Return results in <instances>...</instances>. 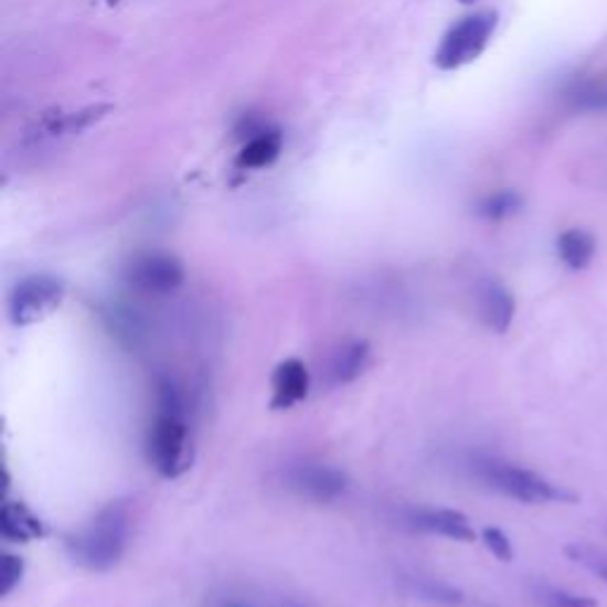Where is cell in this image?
Masks as SVG:
<instances>
[{"label":"cell","instance_id":"1","mask_svg":"<svg viewBox=\"0 0 607 607\" xmlns=\"http://www.w3.org/2000/svg\"><path fill=\"white\" fill-rule=\"evenodd\" d=\"M148 460L164 479H179L193 468L195 460L183 392L164 375L155 380V420L148 433Z\"/></svg>","mask_w":607,"mask_h":607},{"label":"cell","instance_id":"2","mask_svg":"<svg viewBox=\"0 0 607 607\" xmlns=\"http://www.w3.org/2000/svg\"><path fill=\"white\" fill-rule=\"evenodd\" d=\"M131 539V508L126 501H111L86 524L65 536L70 561L86 572L115 569L126 555Z\"/></svg>","mask_w":607,"mask_h":607},{"label":"cell","instance_id":"3","mask_svg":"<svg viewBox=\"0 0 607 607\" xmlns=\"http://www.w3.org/2000/svg\"><path fill=\"white\" fill-rule=\"evenodd\" d=\"M477 477L482 482L503 493L508 499H515L526 505H539V503H577L579 493L572 491L563 484H555L543 475L515 466V462L499 460V458H482L477 460Z\"/></svg>","mask_w":607,"mask_h":607},{"label":"cell","instance_id":"4","mask_svg":"<svg viewBox=\"0 0 607 607\" xmlns=\"http://www.w3.org/2000/svg\"><path fill=\"white\" fill-rule=\"evenodd\" d=\"M67 295L65 280L51 274H34L22 278L8 297V318L14 328L34 326L57 311Z\"/></svg>","mask_w":607,"mask_h":607},{"label":"cell","instance_id":"5","mask_svg":"<svg viewBox=\"0 0 607 607\" xmlns=\"http://www.w3.org/2000/svg\"><path fill=\"white\" fill-rule=\"evenodd\" d=\"M493 29H497V12H475L454 24L435 55L437 67L451 72L470 65L489 45Z\"/></svg>","mask_w":607,"mask_h":607},{"label":"cell","instance_id":"6","mask_svg":"<svg viewBox=\"0 0 607 607\" xmlns=\"http://www.w3.org/2000/svg\"><path fill=\"white\" fill-rule=\"evenodd\" d=\"M124 283L140 295H171L185 283V266L167 252H146L124 266Z\"/></svg>","mask_w":607,"mask_h":607},{"label":"cell","instance_id":"7","mask_svg":"<svg viewBox=\"0 0 607 607\" xmlns=\"http://www.w3.org/2000/svg\"><path fill=\"white\" fill-rule=\"evenodd\" d=\"M285 482L301 499L313 503H332L342 499L349 489V477L332 466L323 462H299L285 475Z\"/></svg>","mask_w":607,"mask_h":607},{"label":"cell","instance_id":"8","mask_svg":"<svg viewBox=\"0 0 607 607\" xmlns=\"http://www.w3.org/2000/svg\"><path fill=\"white\" fill-rule=\"evenodd\" d=\"M408 524L425 534H437L458 543H475L477 532L470 518L454 508H415L408 513Z\"/></svg>","mask_w":607,"mask_h":607},{"label":"cell","instance_id":"9","mask_svg":"<svg viewBox=\"0 0 607 607\" xmlns=\"http://www.w3.org/2000/svg\"><path fill=\"white\" fill-rule=\"evenodd\" d=\"M311 390V373L307 363L297 356L285 359L276 365L274 375H270V408L274 411H290L303 398L309 396Z\"/></svg>","mask_w":607,"mask_h":607},{"label":"cell","instance_id":"10","mask_svg":"<svg viewBox=\"0 0 607 607\" xmlns=\"http://www.w3.org/2000/svg\"><path fill=\"white\" fill-rule=\"evenodd\" d=\"M515 297L508 287L497 280V278H487L479 283L477 287V311L482 323L497 334H505L515 321Z\"/></svg>","mask_w":607,"mask_h":607},{"label":"cell","instance_id":"11","mask_svg":"<svg viewBox=\"0 0 607 607\" xmlns=\"http://www.w3.org/2000/svg\"><path fill=\"white\" fill-rule=\"evenodd\" d=\"M373 363V347L365 340L344 342L328 361L326 382L328 387H344L356 382Z\"/></svg>","mask_w":607,"mask_h":607},{"label":"cell","instance_id":"12","mask_svg":"<svg viewBox=\"0 0 607 607\" xmlns=\"http://www.w3.org/2000/svg\"><path fill=\"white\" fill-rule=\"evenodd\" d=\"M47 534L43 520L26 503L8 499L0 508V536L8 543H31Z\"/></svg>","mask_w":607,"mask_h":607},{"label":"cell","instance_id":"13","mask_svg":"<svg viewBox=\"0 0 607 607\" xmlns=\"http://www.w3.org/2000/svg\"><path fill=\"white\" fill-rule=\"evenodd\" d=\"M596 237L584 228H569L557 235V257L569 270H586L596 257Z\"/></svg>","mask_w":607,"mask_h":607},{"label":"cell","instance_id":"14","mask_svg":"<svg viewBox=\"0 0 607 607\" xmlns=\"http://www.w3.org/2000/svg\"><path fill=\"white\" fill-rule=\"evenodd\" d=\"M283 148V136L270 129H259L257 136H252L243 152L237 155V167L243 171H257L270 167L278 159Z\"/></svg>","mask_w":607,"mask_h":607},{"label":"cell","instance_id":"15","mask_svg":"<svg viewBox=\"0 0 607 607\" xmlns=\"http://www.w3.org/2000/svg\"><path fill=\"white\" fill-rule=\"evenodd\" d=\"M567 103L579 111H605L607 109V78H590V82L574 84L567 90Z\"/></svg>","mask_w":607,"mask_h":607},{"label":"cell","instance_id":"16","mask_svg":"<svg viewBox=\"0 0 607 607\" xmlns=\"http://www.w3.org/2000/svg\"><path fill=\"white\" fill-rule=\"evenodd\" d=\"M565 555L574 565H582L603 584H607V551L590 546V543H584V541H574L565 546Z\"/></svg>","mask_w":607,"mask_h":607},{"label":"cell","instance_id":"17","mask_svg":"<svg viewBox=\"0 0 607 607\" xmlns=\"http://www.w3.org/2000/svg\"><path fill=\"white\" fill-rule=\"evenodd\" d=\"M522 198L513 190H501V193H493L487 200L479 204V216L487 221H503L508 216H513L520 212Z\"/></svg>","mask_w":607,"mask_h":607},{"label":"cell","instance_id":"18","mask_svg":"<svg viewBox=\"0 0 607 607\" xmlns=\"http://www.w3.org/2000/svg\"><path fill=\"white\" fill-rule=\"evenodd\" d=\"M536 603L541 607H598L596 598L572 594V590L555 588V586H539Z\"/></svg>","mask_w":607,"mask_h":607},{"label":"cell","instance_id":"19","mask_svg":"<svg viewBox=\"0 0 607 607\" xmlns=\"http://www.w3.org/2000/svg\"><path fill=\"white\" fill-rule=\"evenodd\" d=\"M24 572H26L24 557L20 553L6 551L3 563H0V596L8 598V596L14 594V590L20 588V584L24 579Z\"/></svg>","mask_w":607,"mask_h":607},{"label":"cell","instance_id":"20","mask_svg":"<svg viewBox=\"0 0 607 607\" xmlns=\"http://www.w3.org/2000/svg\"><path fill=\"white\" fill-rule=\"evenodd\" d=\"M415 590L423 600L437 603V605H460L462 603V590L439 582V579H418L415 582Z\"/></svg>","mask_w":607,"mask_h":607},{"label":"cell","instance_id":"21","mask_svg":"<svg viewBox=\"0 0 607 607\" xmlns=\"http://www.w3.org/2000/svg\"><path fill=\"white\" fill-rule=\"evenodd\" d=\"M482 541H484L487 551L493 557H497V561L513 563V557H515L513 541H510V536L501 530V526H484V530H482Z\"/></svg>","mask_w":607,"mask_h":607},{"label":"cell","instance_id":"22","mask_svg":"<svg viewBox=\"0 0 607 607\" xmlns=\"http://www.w3.org/2000/svg\"><path fill=\"white\" fill-rule=\"evenodd\" d=\"M223 607H254V605H245V603H226Z\"/></svg>","mask_w":607,"mask_h":607},{"label":"cell","instance_id":"23","mask_svg":"<svg viewBox=\"0 0 607 607\" xmlns=\"http://www.w3.org/2000/svg\"><path fill=\"white\" fill-rule=\"evenodd\" d=\"M283 607H307V605H297V603H285Z\"/></svg>","mask_w":607,"mask_h":607},{"label":"cell","instance_id":"24","mask_svg":"<svg viewBox=\"0 0 607 607\" xmlns=\"http://www.w3.org/2000/svg\"><path fill=\"white\" fill-rule=\"evenodd\" d=\"M462 3H472V0H462Z\"/></svg>","mask_w":607,"mask_h":607}]
</instances>
